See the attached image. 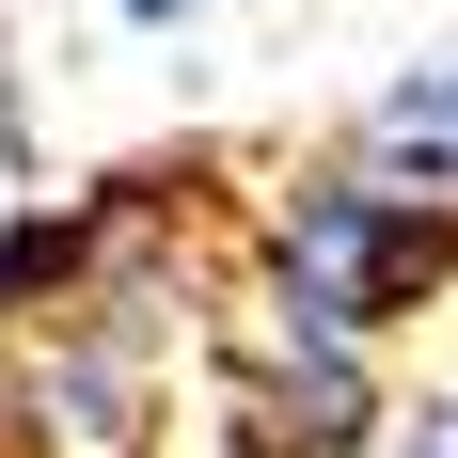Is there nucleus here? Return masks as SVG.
<instances>
[{"label": "nucleus", "mask_w": 458, "mask_h": 458, "mask_svg": "<svg viewBox=\"0 0 458 458\" xmlns=\"http://www.w3.org/2000/svg\"><path fill=\"white\" fill-rule=\"evenodd\" d=\"M237 301H269V317L332 332V348H395L458 284V174H411V158H317V174H284L237 237Z\"/></svg>", "instance_id": "1"}, {"label": "nucleus", "mask_w": 458, "mask_h": 458, "mask_svg": "<svg viewBox=\"0 0 458 458\" xmlns=\"http://www.w3.org/2000/svg\"><path fill=\"white\" fill-rule=\"evenodd\" d=\"M190 348H206V427H222V458H364L379 427H395L379 348H332V332L269 317V301H237V284H206Z\"/></svg>", "instance_id": "2"}, {"label": "nucleus", "mask_w": 458, "mask_h": 458, "mask_svg": "<svg viewBox=\"0 0 458 458\" xmlns=\"http://www.w3.org/2000/svg\"><path fill=\"white\" fill-rule=\"evenodd\" d=\"M364 158H411V174H458V64H427V80H395L364 111Z\"/></svg>", "instance_id": "3"}, {"label": "nucleus", "mask_w": 458, "mask_h": 458, "mask_svg": "<svg viewBox=\"0 0 458 458\" xmlns=\"http://www.w3.org/2000/svg\"><path fill=\"white\" fill-rule=\"evenodd\" d=\"M395 458H458V411H427V427H395Z\"/></svg>", "instance_id": "4"}, {"label": "nucleus", "mask_w": 458, "mask_h": 458, "mask_svg": "<svg viewBox=\"0 0 458 458\" xmlns=\"http://www.w3.org/2000/svg\"><path fill=\"white\" fill-rule=\"evenodd\" d=\"M127 16H190V0H127Z\"/></svg>", "instance_id": "5"}]
</instances>
